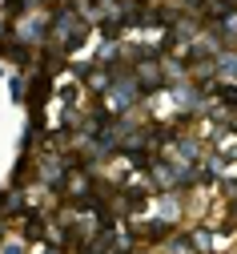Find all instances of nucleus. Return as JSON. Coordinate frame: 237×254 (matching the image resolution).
Here are the masks:
<instances>
[{"mask_svg": "<svg viewBox=\"0 0 237 254\" xmlns=\"http://www.w3.org/2000/svg\"><path fill=\"white\" fill-rule=\"evenodd\" d=\"M56 190H60L64 198H73V202H85V198H89V174H85L81 166H69V174L60 178Z\"/></svg>", "mask_w": 237, "mask_h": 254, "instance_id": "1", "label": "nucleus"}, {"mask_svg": "<svg viewBox=\"0 0 237 254\" xmlns=\"http://www.w3.org/2000/svg\"><path fill=\"white\" fill-rule=\"evenodd\" d=\"M4 254H24V246H20V242H8V246H4Z\"/></svg>", "mask_w": 237, "mask_h": 254, "instance_id": "2", "label": "nucleus"}]
</instances>
